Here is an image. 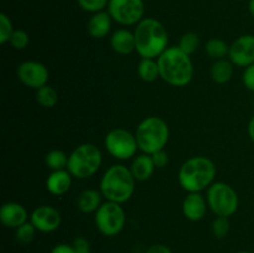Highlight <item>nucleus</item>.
Returning a JSON list of instances; mask_svg holds the SVG:
<instances>
[{
    "label": "nucleus",
    "instance_id": "3",
    "mask_svg": "<svg viewBox=\"0 0 254 253\" xmlns=\"http://www.w3.org/2000/svg\"><path fill=\"white\" fill-rule=\"evenodd\" d=\"M135 179L130 168L116 164L107 169L99 183V191L107 201L124 203L129 201L135 191Z\"/></svg>",
    "mask_w": 254,
    "mask_h": 253
},
{
    "label": "nucleus",
    "instance_id": "8",
    "mask_svg": "<svg viewBox=\"0 0 254 253\" xmlns=\"http://www.w3.org/2000/svg\"><path fill=\"white\" fill-rule=\"evenodd\" d=\"M94 223L99 232L107 237L119 235L126 225V212L121 203L106 201L94 212Z\"/></svg>",
    "mask_w": 254,
    "mask_h": 253
},
{
    "label": "nucleus",
    "instance_id": "7",
    "mask_svg": "<svg viewBox=\"0 0 254 253\" xmlns=\"http://www.w3.org/2000/svg\"><path fill=\"white\" fill-rule=\"evenodd\" d=\"M207 203L216 216L231 217L238 210L240 198L235 189L227 183H213L207 190Z\"/></svg>",
    "mask_w": 254,
    "mask_h": 253
},
{
    "label": "nucleus",
    "instance_id": "38",
    "mask_svg": "<svg viewBox=\"0 0 254 253\" xmlns=\"http://www.w3.org/2000/svg\"><path fill=\"white\" fill-rule=\"evenodd\" d=\"M248 11L254 19V0H250V2H248Z\"/></svg>",
    "mask_w": 254,
    "mask_h": 253
},
{
    "label": "nucleus",
    "instance_id": "36",
    "mask_svg": "<svg viewBox=\"0 0 254 253\" xmlns=\"http://www.w3.org/2000/svg\"><path fill=\"white\" fill-rule=\"evenodd\" d=\"M145 253H173V251L170 250L169 246L164 245V243H155V245H151L145 251Z\"/></svg>",
    "mask_w": 254,
    "mask_h": 253
},
{
    "label": "nucleus",
    "instance_id": "32",
    "mask_svg": "<svg viewBox=\"0 0 254 253\" xmlns=\"http://www.w3.org/2000/svg\"><path fill=\"white\" fill-rule=\"evenodd\" d=\"M72 246H73L76 253H92L91 243L83 236H78V237L74 238Z\"/></svg>",
    "mask_w": 254,
    "mask_h": 253
},
{
    "label": "nucleus",
    "instance_id": "37",
    "mask_svg": "<svg viewBox=\"0 0 254 253\" xmlns=\"http://www.w3.org/2000/svg\"><path fill=\"white\" fill-rule=\"evenodd\" d=\"M247 131H248V136H250V139L254 143V116L250 119V122H248Z\"/></svg>",
    "mask_w": 254,
    "mask_h": 253
},
{
    "label": "nucleus",
    "instance_id": "27",
    "mask_svg": "<svg viewBox=\"0 0 254 253\" xmlns=\"http://www.w3.org/2000/svg\"><path fill=\"white\" fill-rule=\"evenodd\" d=\"M36 231L37 230L35 228V226L30 221H27V222H25L24 225H21L15 230V238L21 245H29L34 241Z\"/></svg>",
    "mask_w": 254,
    "mask_h": 253
},
{
    "label": "nucleus",
    "instance_id": "25",
    "mask_svg": "<svg viewBox=\"0 0 254 253\" xmlns=\"http://www.w3.org/2000/svg\"><path fill=\"white\" fill-rule=\"evenodd\" d=\"M57 99H59V94H57L56 89L52 88L51 86L46 84V86L41 87L36 91V101L44 108H52L56 106Z\"/></svg>",
    "mask_w": 254,
    "mask_h": 253
},
{
    "label": "nucleus",
    "instance_id": "28",
    "mask_svg": "<svg viewBox=\"0 0 254 253\" xmlns=\"http://www.w3.org/2000/svg\"><path fill=\"white\" fill-rule=\"evenodd\" d=\"M14 27L10 17L6 14L1 12L0 14V44L5 45L10 41L12 34H14Z\"/></svg>",
    "mask_w": 254,
    "mask_h": 253
},
{
    "label": "nucleus",
    "instance_id": "17",
    "mask_svg": "<svg viewBox=\"0 0 254 253\" xmlns=\"http://www.w3.org/2000/svg\"><path fill=\"white\" fill-rule=\"evenodd\" d=\"M111 47L119 55H129L135 51L134 32L127 29L116 30L111 36Z\"/></svg>",
    "mask_w": 254,
    "mask_h": 253
},
{
    "label": "nucleus",
    "instance_id": "21",
    "mask_svg": "<svg viewBox=\"0 0 254 253\" xmlns=\"http://www.w3.org/2000/svg\"><path fill=\"white\" fill-rule=\"evenodd\" d=\"M211 78L215 83L225 84L231 81L233 76V63L230 60L221 59L216 60L215 63L211 67Z\"/></svg>",
    "mask_w": 254,
    "mask_h": 253
},
{
    "label": "nucleus",
    "instance_id": "18",
    "mask_svg": "<svg viewBox=\"0 0 254 253\" xmlns=\"http://www.w3.org/2000/svg\"><path fill=\"white\" fill-rule=\"evenodd\" d=\"M112 21H113V19H112L108 11L96 12V14L92 15L88 25H87L88 34L93 39H103L111 31Z\"/></svg>",
    "mask_w": 254,
    "mask_h": 253
},
{
    "label": "nucleus",
    "instance_id": "4",
    "mask_svg": "<svg viewBox=\"0 0 254 253\" xmlns=\"http://www.w3.org/2000/svg\"><path fill=\"white\" fill-rule=\"evenodd\" d=\"M216 173V165L211 159L193 156L180 166L178 180L181 188L188 192H201L203 189L212 185Z\"/></svg>",
    "mask_w": 254,
    "mask_h": 253
},
{
    "label": "nucleus",
    "instance_id": "16",
    "mask_svg": "<svg viewBox=\"0 0 254 253\" xmlns=\"http://www.w3.org/2000/svg\"><path fill=\"white\" fill-rule=\"evenodd\" d=\"M72 174L67 169L64 170H55L47 176L46 190L54 196H62L67 193L72 185Z\"/></svg>",
    "mask_w": 254,
    "mask_h": 253
},
{
    "label": "nucleus",
    "instance_id": "35",
    "mask_svg": "<svg viewBox=\"0 0 254 253\" xmlns=\"http://www.w3.org/2000/svg\"><path fill=\"white\" fill-rule=\"evenodd\" d=\"M50 253H76L73 246L68 245V243H59V245L54 246Z\"/></svg>",
    "mask_w": 254,
    "mask_h": 253
},
{
    "label": "nucleus",
    "instance_id": "12",
    "mask_svg": "<svg viewBox=\"0 0 254 253\" xmlns=\"http://www.w3.org/2000/svg\"><path fill=\"white\" fill-rule=\"evenodd\" d=\"M230 61L237 67H248L254 63V35L247 34L237 37L230 45Z\"/></svg>",
    "mask_w": 254,
    "mask_h": 253
},
{
    "label": "nucleus",
    "instance_id": "10",
    "mask_svg": "<svg viewBox=\"0 0 254 253\" xmlns=\"http://www.w3.org/2000/svg\"><path fill=\"white\" fill-rule=\"evenodd\" d=\"M107 11L113 21L130 26L138 25L144 19L145 5L143 0H109Z\"/></svg>",
    "mask_w": 254,
    "mask_h": 253
},
{
    "label": "nucleus",
    "instance_id": "24",
    "mask_svg": "<svg viewBox=\"0 0 254 253\" xmlns=\"http://www.w3.org/2000/svg\"><path fill=\"white\" fill-rule=\"evenodd\" d=\"M205 51L206 54L210 57H212V59L221 60L225 59L226 56H228L230 46H228V44L226 41L215 37V39H211L206 42Z\"/></svg>",
    "mask_w": 254,
    "mask_h": 253
},
{
    "label": "nucleus",
    "instance_id": "9",
    "mask_svg": "<svg viewBox=\"0 0 254 253\" xmlns=\"http://www.w3.org/2000/svg\"><path fill=\"white\" fill-rule=\"evenodd\" d=\"M104 146L109 155L118 160H128L134 158L138 151V141L135 134H131L127 129H112L104 138Z\"/></svg>",
    "mask_w": 254,
    "mask_h": 253
},
{
    "label": "nucleus",
    "instance_id": "33",
    "mask_svg": "<svg viewBox=\"0 0 254 253\" xmlns=\"http://www.w3.org/2000/svg\"><path fill=\"white\" fill-rule=\"evenodd\" d=\"M242 82L248 91L254 92V63L246 67L242 74Z\"/></svg>",
    "mask_w": 254,
    "mask_h": 253
},
{
    "label": "nucleus",
    "instance_id": "2",
    "mask_svg": "<svg viewBox=\"0 0 254 253\" xmlns=\"http://www.w3.org/2000/svg\"><path fill=\"white\" fill-rule=\"evenodd\" d=\"M160 78L174 87H184L193 78V63L190 55L179 46H170L158 57Z\"/></svg>",
    "mask_w": 254,
    "mask_h": 253
},
{
    "label": "nucleus",
    "instance_id": "15",
    "mask_svg": "<svg viewBox=\"0 0 254 253\" xmlns=\"http://www.w3.org/2000/svg\"><path fill=\"white\" fill-rule=\"evenodd\" d=\"M0 221L7 228L20 227L27 222V211L21 203L6 202L0 208Z\"/></svg>",
    "mask_w": 254,
    "mask_h": 253
},
{
    "label": "nucleus",
    "instance_id": "39",
    "mask_svg": "<svg viewBox=\"0 0 254 253\" xmlns=\"http://www.w3.org/2000/svg\"><path fill=\"white\" fill-rule=\"evenodd\" d=\"M236 253H251V252H248V251H238V252Z\"/></svg>",
    "mask_w": 254,
    "mask_h": 253
},
{
    "label": "nucleus",
    "instance_id": "31",
    "mask_svg": "<svg viewBox=\"0 0 254 253\" xmlns=\"http://www.w3.org/2000/svg\"><path fill=\"white\" fill-rule=\"evenodd\" d=\"M9 42L15 50H24L29 46L30 36L25 30L17 29L14 31V34H12L11 39H10Z\"/></svg>",
    "mask_w": 254,
    "mask_h": 253
},
{
    "label": "nucleus",
    "instance_id": "20",
    "mask_svg": "<svg viewBox=\"0 0 254 253\" xmlns=\"http://www.w3.org/2000/svg\"><path fill=\"white\" fill-rule=\"evenodd\" d=\"M102 193L101 191L88 189L81 192L78 200H77V206L78 210L83 213L96 212L102 205Z\"/></svg>",
    "mask_w": 254,
    "mask_h": 253
},
{
    "label": "nucleus",
    "instance_id": "13",
    "mask_svg": "<svg viewBox=\"0 0 254 253\" xmlns=\"http://www.w3.org/2000/svg\"><path fill=\"white\" fill-rule=\"evenodd\" d=\"M30 222L39 232L50 233L56 231L61 225V215L55 207L42 205L35 208L30 216Z\"/></svg>",
    "mask_w": 254,
    "mask_h": 253
},
{
    "label": "nucleus",
    "instance_id": "22",
    "mask_svg": "<svg viewBox=\"0 0 254 253\" xmlns=\"http://www.w3.org/2000/svg\"><path fill=\"white\" fill-rule=\"evenodd\" d=\"M138 76L141 81L148 82V83L156 81L160 77L158 60L141 59L138 63Z\"/></svg>",
    "mask_w": 254,
    "mask_h": 253
},
{
    "label": "nucleus",
    "instance_id": "23",
    "mask_svg": "<svg viewBox=\"0 0 254 253\" xmlns=\"http://www.w3.org/2000/svg\"><path fill=\"white\" fill-rule=\"evenodd\" d=\"M68 158L69 155H67L64 150L54 149V150H50L46 154V156H45V164L52 171L64 170V169H67V165H68Z\"/></svg>",
    "mask_w": 254,
    "mask_h": 253
},
{
    "label": "nucleus",
    "instance_id": "14",
    "mask_svg": "<svg viewBox=\"0 0 254 253\" xmlns=\"http://www.w3.org/2000/svg\"><path fill=\"white\" fill-rule=\"evenodd\" d=\"M207 206V198L200 192H188L183 201V213L189 221L197 222L206 216Z\"/></svg>",
    "mask_w": 254,
    "mask_h": 253
},
{
    "label": "nucleus",
    "instance_id": "34",
    "mask_svg": "<svg viewBox=\"0 0 254 253\" xmlns=\"http://www.w3.org/2000/svg\"><path fill=\"white\" fill-rule=\"evenodd\" d=\"M151 158H153V161H154V165H155V168H165L166 165L169 164V154L166 153L165 149H163V150H159L156 151V153L151 154Z\"/></svg>",
    "mask_w": 254,
    "mask_h": 253
},
{
    "label": "nucleus",
    "instance_id": "11",
    "mask_svg": "<svg viewBox=\"0 0 254 253\" xmlns=\"http://www.w3.org/2000/svg\"><path fill=\"white\" fill-rule=\"evenodd\" d=\"M17 78L22 84L32 89L46 86L49 81V69L37 61H25L17 67Z\"/></svg>",
    "mask_w": 254,
    "mask_h": 253
},
{
    "label": "nucleus",
    "instance_id": "26",
    "mask_svg": "<svg viewBox=\"0 0 254 253\" xmlns=\"http://www.w3.org/2000/svg\"><path fill=\"white\" fill-rule=\"evenodd\" d=\"M179 49L188 55H192L193 52L197 51L200 46V36L196 32L189 31L185 32L179 40Z\"/></svg>",
    "mask_w": 254,
    "mask_h": 253
},
{
    "label": "nucleus",
    "instance_id": "29",
    "mask_svg": "<svg viewBox=\"0 0 254 253\" xmlns=\"http://www.w3.org/2000/svg\"><path fill=\"white\" fill-rule=\"evenodd\" d=\"M230 217L217 216L212 222V233L216 238H225L230 232Z\"/></svg>",
    "mask_w": 254,
    "mask_h": 253
},
{
    "label": "nucleus",
    "instance_id": "30",
    "mask_svg": "<svg viewBox=\"0 0 254 253\" xmlns=\"http://www.w3.org/2000/svg\"><path fill=\"white\" fill-rule=\"evenodd\" d=\"M77 2L82 10L96 14V12L104 11V9L108 6L109 0H77Z\"/></svg>",
    "mask_w": 254,
    "mask_h": 253
},
{
    "label": "nucleus",
    "instance_id": "1",
    "mask_svg": "<svg viewBox=\"0 0 254 253\" xmlns=\"http://www.w3.org/2000/svg\"><path fill=\"white\" fill-rule=\"evenodd\" d=\"M135 51L141 59H158L169 47L165 26L154 17L143 19L134 30Z\"/></svg>",
    "mask_w": 254,
    "mask_h": 253
},
{
    "label": "nucleus",
    "instance_id": "5",
    "mask_svg": "<svg viewBox=\"0 0 254 253\" xmlns=\"http://www.w3.org/2000/svg\"><path fill=\"white\" fill-rule=\"evenodd\" d=\"M169 126L160 117L150 116L139 123L135 131L139 150L145 154H154L163 150L169 141Z\"/></svg>",
    "mask_w": 254,
    "mask_h": 253
},
{
    "label": "nucleus",
    "instance_id": "6",
    "mask_svg": "<svg viewBox=\"0 0 254 253\" xmlns=\"http://www.w3.org/2000/svg\"><path fill=\"white\" fill-rule=\"evenodd\" d=\"M102 165V153L94 144L84 143L77 146L68 158L67 170L73 178L88 179L99 170Z\"/></svg>",
    "mask_w": 254,
    "mask_h": 253
},
{
    "label": "nucleus",
    "instance_id": "19",
    "mask_svg": "<svg viewBox=\"0 0 254 253\" xmlns=\"http://www.w3.org/2000/svg\"><path fill=\"white\" fill-rule=\"evenodd\" d=\"M155 165L150 154L141 153L135 155L130 165V171L136 181H146L153 176Z\"/></svg>",
    "mask_w": 254,
    "mask_h": 253
}]
</instances>
